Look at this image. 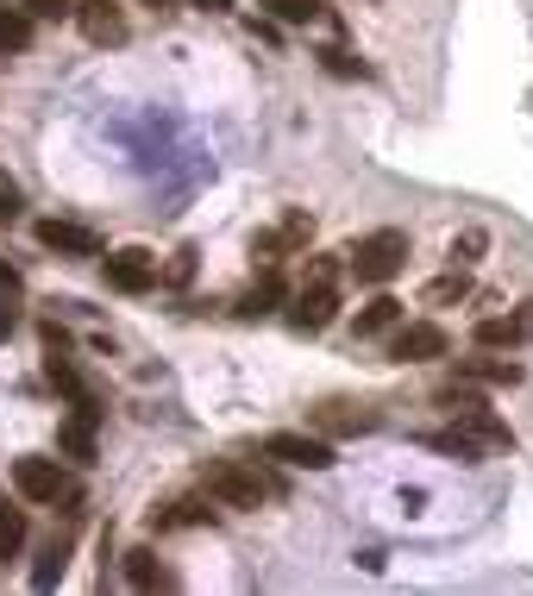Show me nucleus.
Here are the masks:
<instances>
[{
    "mask_svg": "<svg viewBox=\"0 0 533 596\" xmlns=\"http://www.w3.org/2000/svg\"><path fill=\"white\" fill-rule=\"evenodd\" d=\"M345 264H352V276H358V283L383 289L389 276H401V270H408V232H401V227H377V232H364V239H352Z\"/></svg>",
    "mask_w": 533,
    "mask_h": 596,
    "instance_id": "nucleus-1",
    "label": "nucleus"
},
{
    "mask_svg": "<svg viewBox=\"0 0 533 596\" xmlns=\"http://www.w3.org/2000/svg\"><path fill=\"white\" fill-rule=\"evenodd\" d=\"M295 333H321V327H333L339 321V264L333 258H314L307 264V283H302V295H295Z\"/></svg>",
    "mask_w": 533,
    "mask_h": 596,
    "instance_id": "nucleus-2",
    "label": "nucleus"
},
{
    "mask_svg": "<svg viewBox=\"0 0 533 596\" xmlns=\"http://www.w3.org/2000/svg\"><path fill=\"white\" fill-rule=\"evenodd\" d=\"M446 352H452V333L439 327V321H408V327H396V339H389V358H396V365H433Z\"/></svg>",
    "mask_w": 533,
    "mask_h": 596,
    "instance_id": "nucleus-3",
    "label": "nucleus"
},
{
    "mask_svg": "<svg viewBox=\"0 0 533 596\" xmlns=\"http://www.w3.org/2000/svg\"><path fill=\"white\" fill-rule=\"evenodd\" d=\"M208 496L227 502V509H239V515H251L258 502H264V478L258 471H245V464H208Z\"/></svg>",
    "mask_w": 533,
    "mask_h": 596,
    "instance_id": "nucleus-4",
    "label": "nucleus"
},
{
    "mask_svg": "<svg viewBox=\"0 0 533 596\" xmlns=\"http://www.w3.org/2000/svg\"><path fill=\"white\" fill-rule=\"evenodd\" d=\"M264 459L295 464V471H326V464H333V446H326L321 433H270Z\"/></svg>",
    "mask_w": 533,
    "mask_h": 596,
    "instance_id": "nucleus-5",
    "label": "nucleus"
},
{
    "mask_svg": "<svg viewBox=\"0 0 533 596\" xmlns=\"http://www.w3.org/2000/svg\"><path fill=\"white\" fill-rule=\"evenodd\" d=\"M32 239L44 251H58V258H101V232H88L82 220H39Z\"/></svg>",
    "mask_w": 533,
    "mask_h": 596,
    "instance_id": "nucleus-6",
    "label": "nucleus"
},
{
    "mask_svg": "<svg viewBox=\"0 0 533 596\" xmlns=\"http://www.w3.org/2000/svg\"><path fill=\"white\" fill-rule=\"evenodd\" d=\"M13 490L25 502H58L70 496V478L58 471V459H13Z\"/></svg>",
    "mask_w": 533,
    "mask_h": 596,
    "instance_id": "nucleus-7",
    "label": "nucleus"
},
{
    "mask_svg": "<svg viewBox=\"0 0 533 596\" xmlns=\"http://www.w3.org/2000/svg\"><path fill=\"white\" fill-rule=\"evenodd\" d=\"M107 283L119 289V295H145V289H157V258L145 245H126L107 258Z\"/></svg>",
    "mask_w": 533,
    "mask_h": 596,
    "instance_id": "nucleus-8",
    "label": "nucleus"
},
{
    "mask_svg": "<svg viewBox=\"0 0 533 596\" xmlns=\"http://www.w3.org/2000/svg\"><path fill=\"white\" fill-rule=\"evenodd\" d=\"M76 25L88 44H126V13L114 0H76Z\"/></svg>",
    "mask_w": 533,
    "mask_h": 596,
    "instance_id": "nucleus-9",
    "label": "nucleus"
},
{
    "mask_svg": "<svg viewBox=\"0 0 533 596\" xmlns=\"http://www.w3.org/2000/svg\"><path fill=\"white\" fill-rule=\"evenodd\" d=\"M95 427H101V408H95V402H76V415L58 427V446H63V452H70L76 464H88V459H95Z\"/></svg>",
    "mask_w": 533,
    "mask_h": 596,
    "instance_id": "nucleus-10",
    "label": "nucleus"
},
{
    "mask_svg": "<svg viewBox=\"0 0 533 596\" xmlns=\"http://www.w3.org/2000/svg\"><path fill=\"white\" fill-rule=\"evenodd\" d=\"M383 415L370 402H326V408H314V427L321 433H370Z\"/></svg>",
    "mask_w": 533,
    "mask_h": 596,
    "instance_id": "nucleus-11",
    "label": "nucleus"
},
{
    "mask_svg": "<svg viewBox=\"0 0 533 596\" xmlns=\"http://www.w3.org/2000/svg\"><path fill=\"white\" fill-rule=\"evenodd\" d=\"M427 446H433V452H446V459H458V464H483V440H477L464 421H458V427H439V433H427Z\"/></svg>",
    "mask_w": 533,
    "mask_h": 596,
    "instance_id": "nucleus-12",
    "label": "nucleus"
},
{
    "mask_svg": "<svg viewBox=\"0 0 533 596\" xmlns=\"http://www.w3.org/2000/svg\"><path fill=\"white\" fill-rule=\"evenodd\" d=\"M521 333H527V321H514V314H490V321H477V346H490V352H502V346H521Z\"/></svg>",
    "mask_w": 533,
    "mask_h": 596,
    "instance_id": "nucleus-13",
    "label": "nucleus"
},
{
    "mask_svg": "<svg viewBox=\"0 0 533 596\" xmlns=\"http://www.w3.org/2000/svg\"><path fill=\"white\" fill-rule=\"evenodd\" d=\"M389 327H401V302H396V295H377V302H364L358 339H377V333H389Z\"/></svg>",
    "mask_w": 533,
    "mask_h": 596,
    "instance_id": "nucleus-14",
    "label": "nucleus"
},
{
    "mask_svg": "<svg viewBox=\"0 0 533 596\" xmlns=\"http://www.w3.org/2000/svg\"><path fill=\"white\" fill-rule=\"evenodd\" d=\"M126 584H133V590H157V584H170V572L157 565L151 546H133V553H126Z\"/></svg>",
    "mask_w": 533,
    "mask_h": 596,
    "instance_id": "nucleus-15",
    "label": "nucleus"
},
{
    "mask_svg": "<svg viewBox=\"0 0 533 596\" xmlns=\"http://www.w3.org/2000/svg\"><path fill=\"white\" fill-rule=\"evenodd\" d=\"M464 295H471L464 264H452V276H433V283L420 289V302H427V309H452V302H464Z\"/></svg>",
    "mask_w": 533,
    "mask_h": 596,
    "instance_id": "nucleus-16",
    "label": "nucleus"
},
{
    "mask_svg": "<svg viewBox=\"0 0 533 596\" xmlns=\"http://www.w3.org/2000/svg\"><path fill=\"white\" fill-rule=\"evenodd\" d=\"M314 239V220L307 213H289L276 232H258V251H289V245H307Z\"/></svg>",
    "mask_w": 533,
    "mask_h": 596,
    "instance_id": "nucleus-17",
    "label": "nucleus"
},
{
    "mask_svg": "<svg viewBox=\"0 0 533 596\" xmlns=\"http://www.w3.org/2000/svg\"><path fill=\"white\" fill-rule=\"evenodd\" d=\"M32 44V13L25 7H0V51H25Z\"/></svg>",
    "mask_w": 533,
    "mask_h": 596,
    "instance_id": "nucleus-18",
    "label": "nucleus"
},
{
    "mask_svg": "<svg viewBox=\"0 0 533 596\" xmlns=\"http://www.w3.org/2000/svg\"><path fill=\"white\" fill-rule=\"evenodd\" d=\"M270 20H283V25H314L321 20V0H258Z\"/></svg>",
    "mask_w": 533,
    "mask_h": 596,
    "instance_id": "nucleus-19",
    "label": "nucleus"
},
{
    "mask_svg": "<svg viewBox=\"0 0 533 596\" xmlns=\"http://www.w3.org/2000/svg\"><path fill=\"white\" fill-rule=\"evenodd\" d=\"M464 377H477V384H495V389H514V384H521V365H502V358H471V365H464Z\"/></svg>",
    "mask_w": 533,
    "mask_h": 596,
    "instance_id": "nucleus-20",
    "label": "nucleus"
},
{
    "mask_svg": "<svg viewBox=\"0 0 533 596\" xmlns=\"http://www.w3.org/2000/svg\"><path fill=\"white\" fill-rule=\"evenodd\" d=\"M157 527H195V521H213V502H170V509H157Z\"/></svg>",
    "mask_w": 533,
    "mask_h": 596,
    "instance_id": "nucleus-21",
    "label": "nucleus"
},
{
    "mask_svg": "<svg viewBox=\"0 0 533 596\" xmlns=\"http://www.w3.org/2000/svg\"><path fill=\"white\" fill-rule=\"evenodd\" d=\"M276 295H283V283H276V270H264V276H258V289H245V295H239V314H270V309H276Z\"/></svg>",
    "mask_w": 533,
    "mask_h": 596,
    "instance_id": "nucleus-22",
    "label": "nucleus"
},
{
    "mask_svg": "<svg viewBox=\"0 0 533 596\" xmlns=\"http://www.w3.org/2000/svg\"><path fill=\"white\" fill-rule=\"evenodd\" d=\"M44 370H51V384H58L63 396H70V402H95V396H88V384L76 377V365H70V358H58V352H51V365H44Z\"/></svg>",
    "mask_w": 533,
    "mask_h": 596,
    "instance_id": "nucleus-23",
    "label": "nucleus"
},
{
    "mask_svg": "<svg viewBox=\"0 0 533 596\" xmlns=\"http://www.w3.org/2000/svg\"><path fill=\"white\" fill-rule=\"evenodd\" d=\"M63 558H70V546H63V540H51V546H44V558L32 565V584H39V590H51V584L63 577Z\"/></svg>",
    "mask_w": 533,
    "mask_h": 596,
    "instance_id": "nucleus-24",
    "label": "nucleus"
},
{
    "mask_svg": "<svg viewBox=\"0 0 533 596\" xmlns=\"http://www.w3.org/2000/svg\"><path fill=\"white\" fill-rule=\"evenodd\" d=\"M483 251H490V232H483V227H464L452 239V264H477Z\"/></svg>",
    "mask_w": 533,
    "mask_h": 596,
    "instance_id": "nucleus-25",
    "label": "nucleus"
},
{
    "mask_svg": "<svg viewBox=\"0 0 533 596\" xmlns=\"http://www.w3.org/2000/svg\"><path fill=\"white\" fill-rule=\"evenodd\" d=\"M20 540H25V515L0 502V558H13V553H20Z\"/></svg>",
    "mask_w": 533,
    "mask_h": 596,
    "instance_id": "nucleus-26",
    "label": "nucleus"
},
{
    "mask_svg": "<svg viewBox=\"0 0 533 596\" xmlns=\"http://www.w3.org/2000/svg\"><path fill=\"white\" fill-rule=\"evenodd\" d=\"M439 402L452 408V415H464V408H477V402H483V396H477L471 384H446V389H439Z\"/></svg>",
    "mask_w": 533,
    "mask_h": 596,
    "instance_id": "nucleus-27",
    "label": "nucleus"
},
{
    "mask_svg": "<svg viewBox=\"0 0 533 596\" xmlns=\"http://www.w3.org/2000/svg\"><path fill=\"white\" fill-rule=\"evenodd\" d=\"M32 20H63V13H76V0H20Z\"/></svg>",
    "mask_w": 533,
    "mask_h": 596,
    "instance_id": "nucleus-28",
    "label": "nucleus"
},
{
    "mask_svg": "<svg viewBox=\"0 0 533 596\" xmlns=\"http://www.w3.org/2000/svg\"><path fill=\"white\" fill-rule=\"evenodd\" d=\"M20 201H25V195H20V182H13V176L0 170V220H13V213H20Z\"/></svg>",
    "mask_w": 533,
    "mask_h": 596,
    "instance_id": "nucleus-29",
    "label": "nucleus"
},
{
    "mask_svg": "<svg viewBox=\"0 0 533 596\" xmlns=\"http://www.w3.org/2000/svg\"><path fill=\"white\" fill-rule=\"evenodd\" d=\"M326 70H333V76H364V63H352L345 51H326Z\"/></svg>",
    "mask_w": 533,
    "mask_h": 596,
    "instance_id": "nucleus-30",
    "label": "nucleus"
},
{
    "mask_svg": "<svg viewBox=\"0 0 533 596\" xmlns=\"http://www.w3.org/2000/svg\"><path fill=\"white\" fill-rule=\"evenodd\" d=\"M13 295H20V270L0 258V302H13Z\"/></svg>",
    "mask_w": 533,
    "mask_h": 596,
    "instance_id": "nucleus-31",
    "label": "nucleus"
},
{
    "mask_svg": "<svg viewBox=\"0 0 533 596\" xmlns=\"http://www.w3.org/2000/svg\"><path fill=\"white\" fill-rule=\"evenodd\" d=\"M189 7H208V13H227L232 0H189Z\"/></svg>",
    "mask_w": 533,
    "mask_h": 596,
    "instance_id": "nucleus-32",
    "label": "nucleus"
}]
</instances>
